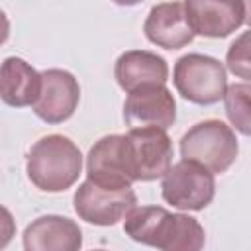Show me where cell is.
I'll use <instances>...</instances> for the list:
<instances>
[{
  "label": "cell",
  "mask_w": 251,
  "mask_h": 251,
  "mask_svg": "<svg viewBox=\"0 0 251 251\" xmlns=\"http://www.w3.org/2000/svg\"><path fill=\"white\" fill-rule=\"evenodd\" d=\"M124 218V231L133 241L163 251H198L206 241L196 218L171 214L161 206H133Z\"/></svg>",
  "instance_id": "obj_1"
},
{
  "label": "cell",
  "mask_w": 251,
  "mask_h": 251,
  "mask_svg": "<svg viewBox=\"0 0 251 251\" xmlns=\"http://www.w3.org/2000/svg\"><path fill=\"white\" fill-rule=\"evenodd\" d=\"M82 171L80 149L65 135H45L33 143L27 155V176L45 192L71 188Z\"/></svg>",
  "instance_id": "obj_2"
},
{
  "label": "cell",
  "mask_w": 251,
  "mask_h": 251,
  "mask_svg": "<svg viewBox=\"0 0 251 251\" xmlns=\"http://www.w3.org/2000/svg\"><path fill=\"white\" fill-rule=\"evenodd\" d=\"M239 145L233 129L222 120H204L192 126L180 139L182 159L196 161L212 173L227 171L235 157Z\"/></svg>",
  "instance_id": "obj_3"
},
{
  "label": "cell",
  "mask_w": 251,
  "mask_h": 251,
  "mask_svg": "<svg viewBox=\"0 0 251 251\" xmlns=\"http://www.w3.org/2000/svg\"><path fill=\"white\" fill-rule=\"evenodd\" d=\"M124 159L131 182H149L163 176L169 169L173 161V143L161 127H129L124 135Z\"/></svg>",
  "instance_id": "obj_4"
},
{
  "label": "cell",
  "mask_w": 251,
  "mask_h": 251,
  "mask_svg": "<svg viewBox=\"0 0 251 251\" xmlns=\"http://www.w3.org/2000/svg\"><path fill=\"white\" fill-rule=\"evenodd\" d=\"M173 82L184 100L210 106L222 100L227 86V76L224 65L218 59L200 53H188L175 63Z\"/></svg>",
  "instance_id": "obj_5"
},
{
  "label": "cell",
  "mask_w": 251,
  "mask_h": 251,
  "mask_svg": "<svg viewBox=\"0 0 251 251\" xmlns=\"http://www.w3.org/2000/svg\"><path fill=\"white\" fill-rule=\"evenodd\" d=\"M163 198L178 210H204L216 192L214 173L196 161L182 159L163 173Z\"/></svg>",
  "instance_id": "obj_6"
},
{
  "label": "cell",
  "mask_w": 251,
  "mask_h": 251,
  "mask_svg": "<svg viewBox=\"0 0 251 251\" xmlns=\"http://www.w3.org/2000/svg\"><path fill=\"white\" fill-rule=\"evenodd\" d=\"M73 204L80 220L94 226H114L137 204V196L131 186L106 188L86 178L76 188Z\"/></svg>",
  "instance_id": "obj_7"
},
{
  "label": "cell",
  "mask_w": 251,
  "mask_h": 251,
  "mask_svg": "<svg viewBox=\"0 0 251 251\" xmlns=\"http://www.w3.org/2000/svg\"><path fill=\"white\" fill-rule=\"evenodd\" d=\"M184 14L194 35L227 37L247 16V0H184Z\"/></svg>",
  "instance_id": "obj_8"
},
{
  "label": "cell",
  "mask_w": 251,
  "mask_h": 251,
  "mask_svg": "<svg viewBox=\"0 0 251 251\" xmlns=\"http://www.w3.org/2000/svg\"><path fill=\"white\" fill-rule=\"evenodd\" d=\"M176 104L165 84H143L129 92L124 104V120L129 127L155 126L167 129L175 124Z\"/></svg>",
  "instance_id": "obj_9"
},
{
  "label": "cell",
  "mask_w": 251,
  "mask_h": 251,
  "mask_svg": "<svg viewBox=\"0 0 251 251\" xmlns=\"http://www.w3.org/2000/svg\"><path fill=\"white\" fill-rule=\"evenodd\" d=\"M80 100L76 78L63 69H47L41 73V90L33 104V112L47 124L69 120Z\"/></svg>",
  "instance_id": "obj_10"
},
{
  "label": "cell",
  "mask_w": 251,
  "mask_h": 251,
  "mask_svg": "<svg viewBox=\"0 0 251 251\" xmlns=\"http://www.w3.org/2000/svg\"><path fill=\"white\" fill-rule=\"evenodd\" d=\"M88 180L106 188H127L131 178L124 159V135H106L98 139L86 157Z\"/></svg>",
  "instance_id": "obj_11"
},
{
  "label": "cell",
  "mask_w": 251,
  "mask_h": 251,
  "mask_svg": "<svg viewBox=\"0 0 251 251\" xmlns=\"http://www.w3.org/2000/svg\"><path fill=\"white\" fill-rule=\"evenodd\" d=\"M145 37L163 49H180L194 39L182 2H163L151 8L145 24Z\"/></svg>",
  "instance_id": "obj_12"
},
{
  "label": "cell",
  "mask_w": 251,
  "mask_h": 251,
  "mask_svg": "<svg viewBox=\"0 0 251 251\" xmlns=\"http://www.w3.org/2000/svg\"><path fill=\"white\" fill-rule=\"evenodd\" d=\"M82 245V231L76 222L63 216H41L24 231L27 251H76Z\"/></svg>",
  "instance_id": "obj_13"
},
{
  "label": "cell",
  "mask_w": 251,
  "mask_h": 251,
  "mask_svg": "<svg viewBox=\"0 0 251 251\" xmlns=\"http://www.w3.org/2000/svg\"><path fill=\"white\" fill-rule=\"evenodd\" d=\"M41 90V73L20 57H8L0 65V98L12 108L33 106Z\"/></svg>",
  "instance_id": "obj_14"
},
{
  "label": "cell",
  "mask_w": 251,
  "mask_h": 251,
  "mask_svg": "<svg viewBox=\"0 0 251 251\" xmlns=\"http://www.w3.org/2000/svg\"><path fill=\"white\" fill-rule=\"evenodd\" d=\"M118 84L131 92L143 84H165L169 78V67L163 57L151 51H126L118 57L114 67Z\"/></svg>",
  "instance_id": "obj_15"
},
{
  "label": "cell",
  "mask_w": 251,
  "mask_h": 251,
  "mask_svg": "<svg viewBox=\"0 0 251 251\" xmlns=\"http://www.w3.org/2000/svg\"><path fill=\"white\" fill-rule=\"evenodd\" d=\"M249 84H231L224 90V102H226V114L229 122L243 133L249 135Z\"/></svg>",
  "instance_id": "obj_16"
},
{
  "label": "cell",
  "mask_w": 251,
  "mask_h": 251,
  "mask_svg": "<svg viewBox=\"0 0 251 251\" xmlns=\"http://www.w3.org/2000/svg\"><path fill=\"white\" fill-rule=\"evenodd\" d=\"M247 41H249V35L243 33L231 45V49L227 51V67H229V71L239 75L245 80L249 78V71H247V67H249V47H247Z\"/></svg>",
  "instance_id": "obj_17"
},
{
  "label": "cell",
  "mask_w": 251,
  "mask_h": 251,
  "mask_svg": "<svg viewBox=\"0 0 251 251\" xmlns=\"http://www.w3.org/2000/svg\"><path fill=\"white\" fill-rule=\"evenodd\" d=\"M14 235H16V222L12 214L4 206H0V249H4Z\"/></svg>",
  "instance_id": "obj_18"
},
{
  "label": "cell",
  "mask_w": 251,
  "mask_h": 251,
  "mask_svg": "<svg viewBox=\"0 0 251 251\" xmlns=\"http://www.w3.org/2000/svg\"><path fill=\"white\" fill-rule=\"evenodd\" d=\"M8 35H10V22H8L6 14L0 10V45L8 39Z\"/></svg>",
  "instance_id": "obj_19"
},
{
  "label": "cell",
  "mask_w": 251,
  "mask_h": 251,
  "mask_svg": "<svg viewBox=\"0 0 251 251\" xmlns=\"http://www.w3.org/2000/svg\"><path fill=\"white\" fill-rule=\"evenodd\" d=\"M116 4H120V6H135V4H139L141 0H114Z\"/></svg>",
  "instance_id": "obj_20"
}]
</instances>
